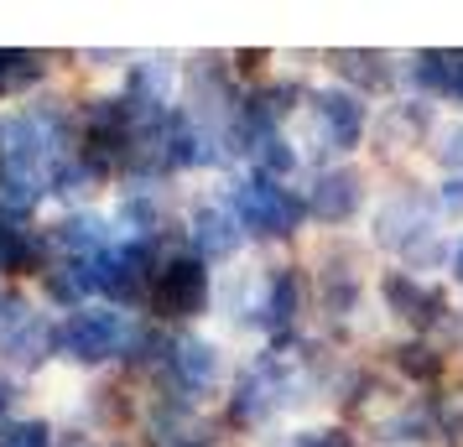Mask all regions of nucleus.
<instances>
[{"instance_id":"obj_14","label":"nucleus","mask_w":463,"mask_h":447,"mask_svg":"<svg viewBox=\"0 0 463 447\" xmlns=\"http://www.w3.org/2000/svg\"><path fill=\"white\" fill-rule=\"evenodd\" d=\"M302 312H307L302 265H266V333H271V349H292Z\"/></svg>"},{"instance_id":"obj_4","label":"nucleus","mask_w":463,"mask_h":447,"mask_svg":"<svg viewBox=\"0 0 463 447\" xmlns=\"http://www.w3.org/2000/svg\"><path fill=\"white\" fill-rule=\"evenodd\" d=\"M438 198L432 192L411 188V182H401V188H391L385 198L375 203V213H370V239H375L380 250H396V256H417V250H427L432 239H438Z\"/></svg>"},{"instance_id":"obj_21","label":"nucleus","mask_w":463,"mask_h":447,"mask_svg":"<svg viewBox=\"0 0 463 447\" xmlns=\"http://www.w3.org/2000/svg\"><path fill=\"white\" fill-rule=\"evenodd\" d=\"M32 318H37V302L26 297L22 286H5V292H0V354L11 349V339H16Z\"/></svg>"},{"instance_id":"obj_9","label":"nucleus","mask_w":463,"mask_h":447,"mask_svg":"<svg viewBox=\"0 0 463 447\" xmlns=\"http://www.w3.org/2000/svg\"><path fill=\"white\" fill-rule=\"evenodd\" d=\"M370 203V177L354 162H328L313 172V188H307V219L323 229H344L354 224Z\"/></svg>"},{"instance_id":"obj_19","label":"nucleus","mask_w":463,"mask_h":447,"mask_svg":"<svg viewBox=\"0 0 463 447\" xmlns=\"http://www.w3.org/2000/svg\"><path fill=\"white\" fill-rule=\"evenodd\" d=\"M391 364H396V375L406 385H421V390H438L448 380V369H453V354L432 339H401L391 349Z\"/></svg>"},{"instance_id":"obj_24","label":"nucleus","mask_w":463,"mask_h":447,"mask_svg":"<svg viewBox=\"0 0 463 447\" xmlns=\"http://www.w3.org/2000/svg\"><path fill=\"white\" fill-rule=\"evenodd\" d=\"M297 447H364V437H359L354 426H344V422H334V426H302V432H297Z\"/></svg>"},{"instance_id":"obj_13","label":"nucleus","mask_w":463,"mask_h":447,"mask_svg":"<svg viewBox=\"0 0 463 447\" xmlns=\"http://www.w3.org/2000/svg\"><path fill=\"white\" fill-rule=\"evenodd\" d=\"M432 130H438V115H432V99H396V105H385L370 120V146L380 156H401V151L411 146H427L432 141Z\"/></svg>"},{"instance_id":"obj_30","label":"nucleus","mask_w":463,"mask_h":447,"mask_svg":"<svg viewBox=\"0 0 463 447\" xmlns=\"http://www.w3.org/2000/svg\"><path fill=\"white\" fill-rule=\"evenodd\" d=\"M109 447H136V442H130V437H115V442H109Z\"/></svg>"},{"instance_id":"obj_28","label":"nucleus","mask_w":463,"mask_h":447,"mask_svg":"<svg viewBox=\"0 0 463 447\" xmlns=\"http://www.w3.org/2000/svg\"><path fill=\"white\" fill-rule=\"evenodd\" d=\"M448 281H453V286H463V239L453 245V256H448Z\"/></svg>"},{"instance_id":"obj_1","label":"nucleus","mask_w":463,"mask_h":447,"mask_svg":"<svg viewBox=\"0 0 463 447\" xmlns=\"http://www.w3.org/2000/svg\"><path fill=\"white\" fill-rule=\"evenodd\" d=\"M375 297L380 307L401 322V328H411V339H458L463 333V312L453 307V297L442 292L438 281L417 276V271H406V265H391V271H380L375 281ZM448 349V343H442Z\"/></svg>"},{"instance_id":"obj_29","label":"nucleus","mask_w":463,"mask_h":447,"mask_svg":"<svg viewBox=\"0 0 463 447\" xmlns=\"http://www.w3.org/2000/svg\"><path fill=\"white\" fill-rule=\"evenodd\" d=\"M172 447H219L213 437H188V442H172Z\"/></svg>"},{"instance_id":"obj_7","label":"nucleus","mask_w":463,"mask_h":447,"mask_svg":"<svg viewBox=\"0 0 463 447\" xmlns=\"http://www.w3.org/2000/svg\"><path fill=\"white\" fill-rule=\"evenodd\" d=\"M364 292H370V260L359 245H344V239H328L323 245V260H317V307H323V322H344L364 307Z\"/></svg>"},{"instance_id":"obj_22","label":"nucleus","mask_w":463,"mask_h":447,"mask_svg":"<svg viewBox=\"0 0 463 447\" xmlns=\"http://www.w3.org/2000/svg\"><path fill=\"white\" fill-rule=\"evenodd\" d=\"M427 151H432V162L442 167V177H463V120H448V126L432 130Z\"/></svg>"},{"instance_id":"obj_20","label":"nucleus","mask_w":463,"mask_h":447,"mask_svg":"<svg viewBox=\"0 0 463 447\" xmlns=\"http://www.w3.org/2000/svg\"><path fill=\"white\" fill-rule=\"evenodd\" d=\"M52 73L47 52H22V47H0V99H22Z\"/></svg>"},{"instance_id":"obj_3","label":"nucleus","mask_w":463,"mask_h":447,"mask_svg":"<svg viewBox=\"0 0 463 447\" xmlns=\"http://www.w3.org/2000/svg\"><path fill=\"white\" fill-rule=\"evenodd\" d=\"M130 339H136V322L120 307H79L58 322V359L73 369H105V364L126 359Z\"/></svg>"},{"instance_id":"obj_27","label":"nucleus","mask_w":463,"mask_h":447,"mask_svg":"<svg viewBox=\"0 0 463 447\" xmlns=\"http://www.w3.org/2000/svg\"><path fill=\"white\" fill-rule=\"evenodd\" d=\"M52 447H105L94 432H84V426H68V432H58L52 437Z\"/></svg>"},{"instance_id":"obj_31","label":"nucleus","mask_w":463,"mask_h":447,"mask_svg":"<svg viewBox=\"0 0 463 447\" xmlns=\"http://www.w3.org/2000/svg\"><path fill=\"white\" fill-rule=\"evenodd\" d=\"M0 151H5V130H0Z\"/></svg>"},{"instance_id":"obj_16","label":"nucleus","mask_w":463,"mask_h":447,"mask_svg":"<svg viewBox=\"0 0 463 447\" xmlns=\"http://www.w3.org/2000/svg\"><path fill=\"white\" fill-rule=\"evenodd\" d=\"M37 286H43L47 307H58L68 318V312L89 307V297H99V260H58L52 256V265L37 276Z\"/></svg>"},{"instance_id":"obj_26","label":"nucleus","mask_w":463,"mask_h":447,"mask_svg":"<svg viewBox=\"0 0 463 447\" xmlns=\"http://www.w3.org/2000/svg\"><path fill=\"white\" fill-rule=\"evenodd\" d=\"M16 405H22V380L0 369V432L16 422Z\"/></svg>"},{"instance_id":"obj_8","label":"nucleus","mask_w":463,"mask_h":447,"mask_svg":"<svg viewBox=\"0 0 463 447\" xmlns=\"http://www.w3.org/2000/svg\"><path fill=\"white\" fill-rule=\"evenodd\" d=\"M162 260V239H120L109 256H99V297L115 307H146Z\"/></svg>"},{"instance_id":"obj_18","label":"nucleus","mask_w":463,"mask_h":447,"mask_svg":"<svg viewBox=\"0 0 463 447\" xmlns=\"http://www.w3.org/2000/svg\"><path fill=\"white\" fill-rule=\"evenodd\" d=\"M47 265H52L47 239L37 229H26V224H5L0 219V276L32 281V276H43Z\"/></svg>"},{"instance_id":"obj_25","label":"nucleus","mask_w":463,"mask_h":447,"mask_svg":"<svg viewBox=\"0 0 463 447\" xmlns=\"http://www.w3.org/2000/svg\"><path fill=\"white\" fill-rule=\"evenodd\" d=\"M432 198H438V213H442V219H463V177H442Z\"/></svg>"},{"instance_id":"obj_11","label":"nucleus","mask_w":463,"mask_h":447,"mask_svg":"<svg viewBox=\"0 0 463 447\" xmlns=\"http://www.w3.org/2000/svg\"><path fill=\"white\" fill-rule=\"evenodd\" d=\"M183 239H188V256H198L203 265L213 260H230L240 256L245 245V229L224 198H193L188 203V219H183Z\"/></svg>"},{"instance_id":"obj_10","label":"nucleus","mask_w":463,"mask_h":447,"mask_svg":"<svg viewBox=\"0 0 463 447\" xmlns=\"http://www.w3.org/2000/svg\"><path fill=\"white\" fill-rule=\"evenodd\" d=\"M167 380L188 396V401H209L230 385V359H224V343L209 333H177L172 339V359H167Z\"/></svg>"},{"instance_id":"obj_5","label":"nucleus","mask_w":463,"mask_h":447,"mask_svg":"<svg viewBox=\"0 0 463 447\" xmlns=\"http://www.w3.org/2000/svg\"><path fill=\"white\" fill-rule=\"evenodd\" d=\"M213 292H219V286H213L209 265L198 256H188V250H172V256L162 260L156 281H151L146 312H151V322H193L213 307Z\"/></svg>"},{"instance_id":"obj_2","label":"nucleus","mask_w":463,"mask_h":447,"mask_svg":"<svg viewBox=\"0 0 463 447\" xmlns=\"http://www.w3.org/2000/svg\"><path fill=\"white\" fill-rule=\"evenodd\" d=\"M224 203L234 209L245 239H266V245H281V239H297L302 224H307V192L287 188L276 177H260V172H245L224 188Z\"/></svg>"},{"instance_id":"obj_6","label":"nucleus","mask_w":463,"mask_h":447,"mask_svg":"<svg viewBox=\"0 0 463 447\" xmlns=\"http://www.w3.org/2000/svg\"><path fill=\"white\" fill-rule=\"evenodd\" d=\"M302 115L313 126V146L317 151H334V156H354L370 135V99L349 94L344 84H328V88H307L302 99Z\"/></svg>"},{"instance_id":"obj_23","label":"nucleus","mask_w":463,"mask_h":447,"mask_svg":"<svg viewBox=\"0 0 463 447\" xmlns=\"http://www.w3.org/2000/svg\"><path fill=\"white\" fill-rule=\"evenodd\" d=\"M52 437H58L52 416H16L0 432V447H52Z\"/></svg>"},{"instance_id":"obj_12","label":"nucleus","mask_w":463,"mask_h":447,"mask_svg":"<svg viewBox=\"0 0 463 447\" xmlns=\"http://www.w3.org/2000/svg\"><path fill=\"white\" fill-rule=\"evenodd\" d=\"M43 239L58 260H99L120 245V239H115V224L94 209H63L43 229Z\"/></svg>"},{"instance_id":"obj_15","label":"nucleus","mask_w":463,"mask_h":447,"mask_svg":"<svg viewBox=\"0 0 463 447\" xmlns=\"http://www.w3.org/2000/svg\"><path fill=\"white\" fill-rule=\"evenodd\" d=\"M380 447H432L438 442V401L432 396H406L396 401L385 416H375V437Z\"/></svg>"},{"instance_id":"obj_17","label":"nucleus","mask_w":463,"mask_h":447,"mask_svg":"<svg viewBox=\"0 0 463 447\" xmlns=\"http://www.w3.org/2000/svg\"><path fill=\"white\" fill-rule=\"evenodd\" d=\"M323 63H328V73H334L349 94H359V99L385 94L391 79H396V58H391V52H359V47H344V52H328Z\"/></svg>"}]
</instances>
